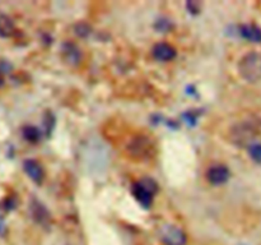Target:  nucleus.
<instances>
[{"mask_svg": "<svg viewBox=\"0 0 261 245\" xmlns=\"http://www.w3.org/2000/svg\"><path fill=\"white\" fill-rule=\"evenodd\" d=\"M15 24L12 18L0 12V37H10L14 35Z\"/></svg>", "mask_w": 261, "mask_h": 245, "instance_id": "12", "label": "nucleus"}, {"mask_svg": "<svg viewBox=\"0 0 261 245\" xmlns=\"http://www.w3.org/2000/svg\"><path fill=\"white\" fill-rule=\"evenodd\" d=\"M232 142L234 144H239L241 147L249 148L252 143H255V138L257 135V129L255 128L254 124L250 121H244L237 124L236 127L232 129Z\"/></svg>", "mask_w": 261, "mask_h": 245, "instance_id": "3", "label": "nucleus"}, {"mask_svg": "<svg viewBox=\"0 0 261 245\" xmlns=\"http://www.w3.org/2000/svg\"><path fill=\"white\" fill-rule=\"evenodd\" d=\"M186 5H188V9H189V12H190V13H199V12H200V7H201L200 3L189 2Z\"/></svg>", "mask_w": 261, "mask_h": 245, "instance_id": "15", "label": "nucleus"}, {"mask_svg": "<svg viewBox=\"0 0 261 245\" xmlns=\"http://www.w3.org/2000/svg\"><path fill=\"white\" fill-rule=\"evenodd\" d=\"M22 134L23 138L31 143H36L41 139V132L33 125H25L22 129Z\"/></svg>", "mask_w": 261, "mask_h": 245, "instance_id": "13", "label": "nucleus"}, {"mask_svg": "<svg viewBox=\"0 0 261 245\" xmlns=\"http://www.w3.org/2000/svg\"><path fill=\"white\" fill-rule=\"evenodd\" d=\"M160 237L166 245H185L188 242V236L185 231L175 225H163L160 230Z\"/></svg>", "mask_w": 261, "mask_h": 245, "instance_id": "5", "label": "nucleus"}, {"mask_svg": "<svg viewBox=\"0 0 261 245\" xmlns=\"http://www.w3.org/2000/svg\"><path fill=\"white\" fill-rule=\"evenodd\" d=\"M157 183L149 178L142 179L133 185V195L144 208H149L153 201V195L157 193Z\"/></svg>", "mask_w": 261, "mask_h": 245, "instance_id": "2", "label": "nucleus"}, {"mask_svg": "<svg viewBox=\"0 0 261 245\" xmlns=\"http://www.w3.org/2000/svg\"><path fill=\"white\" fill-rule=\"evenodd\" d=\"M231 171L224 165H214L206 171V179L213 185H223L229 180Z\"/></svg>", "mask_w": 261, "mask_h": 245, "instance_id": "6", "label": "nucleus"}, {"mask_svg": "<svg viewBox=\"0 0 261 245\" xmlns=\"http://www.w3.org/2000/svg\"><path fill=\"white\" fill-rule=\"evenodd\" d=\"M127 152L130 156L138 160H145L149 158L153 155L154 150H153V142L149 138L144 137V135H138L132 139V142L127 145Z\"/></svg>", "mask_w": 261, "mask_h": 245, "instance_id": "4", "label": "nucleus"}, {"mask_svg": "<svg viewBox=\"0 0 261 245\" xmlns=\"http://www.w3.org/2000/svg\"><path fill=\"white\" fill-rule=\"evenodd\" d=\"M152 55L158 61H170L175 59L176 48L167 42H158L153 46Z\"/></svg>", "mask_w": 261, "mask_h": 245, "instance_id": "8", "label": "nucleus"}, {"mask_svg": "<svg viewBox=\"0 0 261 245\" xmlns=\"http://www.w3.org/2000/svg\"><path fill=\"white\" fill-rule=\"evenodd\" d=\"M23 168L31 180L37 184L42 183L43 178H45V171H43L42 166L38 163V161L33 160V158H27L23 161Z\"/></svg>", "mask_w": 261, "mask_h": 245, "instance_id": "7", "label": "nucleus"}, {"mask_svg": "<svg viewBox=\"0 0 261 245\" xmlns=\"http://www.w3.org/2000/svg\"><path fill=\"white\" fill-rule=\"evenodd\" d=\"M239 71L245 81L256 83L261 81V54L250 51L241 58L239 63Z\"/></svg>", "mask_w": 261, "mask_h": 245, "instance_id": "1", "label": "nucleus"}, {"mask_svg": "<svg viewBox=\"0 0 261 245\" xmlns=\"http://www.w3.org/2000/svg\"><path fill=\"white\" fill-rule=\"evenodd\" d=\"M249 155L252 161L261 165V143L255 142L249 147Z\"/></svg>", "mask_w": 261, "mask_h": 245, "instance_id": "14", "label": "nucleus"}, {"mask_svg": "<svg viewBox=\"0 0 261 245\" xmlns=\"http://www.w3.org/2000/svg\"><path fill=\"white\" fill-rule=\"evenodd\" d=\"M3 84H4V79H3V73L0 70V86H3Z\"/></svg>", "mask_w": 261, "mask_h": 245, "instance_id": "17", "label": "nucleus"}, {"mask_svg": "<svg viewBox=\"0 0 261 245\" xmlns=\"http://www.w3.org/2000/svg\"><path fill=\"white\" fill-rule=\"evenodd\" d=\"M61 53H63V58L65 61L70 65H76L79 61L82 60V53L81 48L73 42H65L61 47Z\"/></svg>", "mask_w": 261, "mask_h": 245, "instance_id": "10", "label": "nucleus"}, {"mask_svg": "<svg viewBox=\"0 0 261 245\" xmlns=\"http://www.w3.org/2000/svg\"><path fill=\"white\" fill-rule=\"evenodd\" d=\"M30 211L32 218L35 219L36 222H38V224L46 225L50 221V213H48V211L46 209V207L43 206L41 202H38L37 199H33V201L31 202Z\"/></svg>", "mask_w": 261, "mask_h": 245, "instance_id": "9", "label": "nucleus"}, {"mask_svg": "<svg viewBox=\"0 0 261 245\" xmlns=\"http://www.w3.org/2000/svg\"><path fill=\"white\" fill-rule=\"evenodd\" d=\"M5 232H7V226H5V222L4 219H3V217L0 216V235H4Z\"/></svg>", "mask_w": 261, "mask_h": 245, "instance_id": "16", "label": "nucleus"}, {"mask_svg": "<svg viewBox=\"0 0 261 245\" xmlns=\"http://www.w3.org/2000/svg\"><path fill=\"white\" fill-rule=\"evenodd\" d=\"M239 32L245 40L254 43H261V27L257 24L247 23V24L240 26Z\"/></svg>", "mask_w": 261, "mask_h": 245, "instance_id": "11", "label": "nucleus"}]
</instances>
